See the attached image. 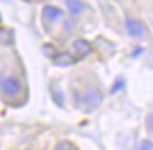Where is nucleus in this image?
<instances>
[{
    "label": "nucleus",
    "instance_id": "f257e3e1",
    "mask_svg": "<svg viewBox=\"0 0 153 150\" xmlns=\"http://www.w3.org/2000/svg\"><path fill=\"white\" fill-rule=\"evenodd\" d=\"M73 95L76 107L86 109V111H94L102 103V94L98 90H87L84 93L74 90Z\"/></svg>",
    "mask_w": 153,
    "mask_h": 150
},
{
    "label": "nucleus",
    "instance_id": "f03ea898",
    "mask_svg": "<svg viewBox=\"0 0 153 150\" xmlns=\"http://www.w3.org/2000/svg\"><path fill=\"white\" fill-rule=\"evenodd\" d=\"M1 91L6 94V95H19L21 93V90H23V84H21V81H20L19 77H16V76H9V77H6V79L1 80Z\"/></svg>",
    "mask_w": 153,
    "mask_h": 150
},
{
    "label": "nucleus",
    "instance_id": "7ed1b4c3",
    "mask_svg": "<svg viewBox=\"0 0 153 150\" xmlns=\"http://www.w3.org/2000/svg\"><path fill=\"white\" fill-rule=\"evenodd\" d=\"M125 28L128 31V34L134 38H142L146 33V27L143 25V23L139 21V20L131 18V17H128L125 20Z\"/></svg>",
    "mask_w": 153,
    "mask_h": 150
},
{
    "label": "nucleus",
    "instance_id": "20e7f679",
    "mask_svg": "<svg viewBox=\"0 0 153 150\" xmlns=\"http://www.w3.org/2000/svg\"><path fill=\"white\" fill-rule=\"evenodd\" d=\"M63 16V11L55 6H45L44 10H42V17L45 21H49V23H55Z\"/></svg>",
    "mask_w": 153,
    "mask_h": 150
},
{
    "label": "nucleus",
    "instance_id": "39448f33",
    "mask_svg": "<svg viewBox=\"0 0 153 150\" xmlns=\"http://www.w3.org/2000/svg\"><path fill=\"white\" fill-rule=\"evenodd\" d=\"M73 49L79 58H84L91 52V45L86 39H77V41L73 42Z\"/></svg>",
    "mask_w": 153,
    "mask_h": 150
},
{
    "label": "nucleus",
    "instance_id": "423d86ee",
    "mask_svg": "<svg viewBox=\"0 0 153 150\" xmlns=\"http://www.w3.org/2000/svg\"><path fill=\"white\" fill-rule=\"evenodd\" d=\"M53 61H55L56 65H59V66H69V65H73L74 62H76V59L70 53H68V52H62V53H56Z\"/></svg>",
    "mask_w": 153,
    "mask_h": 150
},
{
    "label": "nucleus",
    "instance_id": "0eeeda50",
    "mask_svg": "<svg viewBox=\"0 0 153 150\" xmlns=\"http://www.w3.org/2000/svg\"><path fill=\"white\" fill-rule=\"evenodd\" d=\"M65 4L68 6V9H69L72 14H80L84 10V3L77 1V0H69V1H66Z\"/></svg>",
    "mask_w": 153,
    "mask_h": 150
},
{
    "label": "nucleus",
    "instance_id": "6e6552de",
    "mask_svg": "<svg viewBox=\"0 0 153 150\" xmlns=\"http://www.w3.org/2000/svg\"><path fill=\"white\" fill-rule=\"evenodd\" d=\"M124 86H125L124 79H117L115 83H114V86H112V89H111V93L115 94V93H118V91H121V90L124 89Z\"/></svg>",
    "mask_w": 153,
    "mask_h": 150
},
{
    "label": "nucleus",
    "instance_id": "1a4fd4ad",
    "mask_svg": "<svg viewBox=\"0 0 153 150\" xmlns=\"http://www.w3.org/2000/svg\"><path fill=\"white\" fill-rule=\"evenodd\" d=\"M55 150H73V145L68 140H63V142H59L56 145Z\"/></svg>",
    "mask_w": 153,
    "mask_h": 150
},
{
    "label": "nucleus",
    "instance_id": "9d476101",
    "mask_svg": "<svg viewBox=\"0 0 153 150\" xmlns=\"http://www.w3.org/2000/svg\"><path fill=\"white\" fill-rule=\"evenodd\" d=\"M136 150H153V142L148 140V139H146V140H142Z\"/></svg>",
    "mask_w": 153,
    "mask_h": 150
},
{
    "label": "nucleus",
    "instance_id": "9b49d317",
    "mask_svg": "<svg viewBox=\"0 0 153 150\" xmlns=\"http://www.w3.org/2000/svg\"><path fill=\"white\" fill-rule=\"evenodd\" d=\"M52 95H53V101L59 107H63V94L60 93V91H58V93H52Z\"/></svg>",
    "mask_w": 153,
    "mask_h": 150
},
{
    "label": "nucleus",
    "instance_id": "f8f14e48",
    "mask_svg": "<svg viewBox=\"0 0 153 150\" xmlns=\"http://www.w3.org/2000/svg\"><path fill=\"white\" fill-rule=\"evenodd\" d=\"M42 49H44V53H45L47 56H56V51L52 45H45Z\"/></svg>",
    "mask_w": 153,
    "mask_h": 150
},
{
    "label": "nucleus",
    "instance_id": "ddd939ff",
    "mask_svg": "<svg viewBox=\"0 0 153 150\" xmlns=\"http://www.w3.org/2000/svg\"><path fill=\"white\" fill-rule=\"evenodd\" d=\"M146 128L150 133H153V112L149 114L148 118H146Z\"/></svg>",
    "mask_w": 153,
    "mask_h": 150
},
{
    "label": "nucleus",
    "instance_id": "4468645a",
    "mask_svg": "<svg viewBox=\"0 0 153 150\" xmlns=\"http://www.w3.org/2000/svg\"><path fill=\"white\" fill-rule=\"evenodd\" d=\"M0 21H1V16H0Z\"/></svg>",
    "mask_w": 153,
    "mask_h": 150
}]
</instances>
